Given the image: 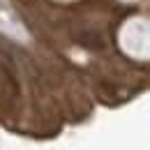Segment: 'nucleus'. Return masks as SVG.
I'll return each instance as SVG.
<instances>
[{
  "mask_svg": "<svg viewBox=\"0 0 150 150\" xmlns=\"http://www.w3.org/2000/svg\"><path fill=\"white\" fill-rule=\"evenodd\" d=\"M79 42H81L83 46H88V49H102V46H104V39L99 37V35H95V33H83V35H79Z\"/></svg>",
  "mask_w": 150,
  "mask_h": 150,
  "instance_id": "obj_1",
  "label": "nucleus"
}]
</instances>
